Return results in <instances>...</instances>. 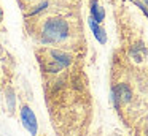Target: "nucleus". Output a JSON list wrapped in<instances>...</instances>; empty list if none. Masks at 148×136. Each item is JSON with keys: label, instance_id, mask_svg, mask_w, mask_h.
Listing matches in <instances>:
<instances>
[{"label": "nucleus", "instance_id": "obj_1", "mask_svg": "<svg viewBox=\"0 0 148 136\" xmlns=\"http://www.w3.org/2000/svg\"><path fill=\"white\" fill-rule=\"evenodd\" d=\"M38 41L46 46H56L72 37V24L64 16H48L38 25Z\"/></svg>", "mask_w": 148, "mask_h": 136}, {"label": "nucleus", "instance_id": "obj_2", "mask_svg": "<svg viewBox=\"0 0 148 136\" xmlns=\"http://www.w3.org/2000/svg\"><path fill=\"white\" fill-rule=\"evenodd\" d=\"M131 98H132V90L127 84H124V82L116 84L115 87L112 89V92H110V100H112L113 106H115L116 109H118L121 104L131 101Z\"/></svg>", "mask_w": 148, "mask_h": 136}, {"label": "nucleus", "instance_id": "obj_3", "mask_svg": "<svg viewBox=\"0 0 148 136\" xmlns=\"http://www.w3.org/2000/svg\"><path fill=\"white\" fill-rule=\"evenodd\" d=\"M19 112H21V122H23L24 128L32 136H35L37 131H38V122H37V117L34 114V111L29 106H21Z\"/></svg>", "mask_w": 148, "mask_h": 136}, {"label": "nucleus", "instance_id": "obj_4", "mask_svg": "<svg viewBox=\"0 0 148 136\" xmlns=\"http://www.w3.org/2000/svg\"><path fill=\"white\" fill-rule=\"evenodd\" d=\"M89 27H91V30H92L96 40L99 41L100 44H105L107 43V33H105V30L99 25V22H96L92 18H89Z\"/></svg>", "mask_w": 148, "mask_h": 136}, {"label": "nucleus", "instance_id": "obj_5", "mask_svg": "<svg viewBox=\"0 0 148 136\" xmlns=\"http://www.w3.org/2000/svg\"><path fill=\"white\" fill-rule=\"evenodd\" d=\"M91 18L94 19L96 22H103L105 19V11L100 8V5L97 3V0H91Z\"/></svg>", "mask_w": 148, "mask_h": 136}, {"label": "nucleus", "instance_id": "obj_6", "mask_svg": "<svg viewBox=\"0 0 148 136\" xmlns=\"http://www.w3.org/2000/svg\"><path fill=\"white\" fill-rule=\"evenodd\" d=\"M18 2L21 3V6H23V8H26V5H32V3H35L37 0H18Z\"/></svg>", "mask_w": 148, "mask_h": 136}, {"label": "nucleus", "instance_id": "obj_7", "mask_svg": "<svg viewBox=\"0 0 148 136\" xmlns=\"http://www.w3.org/2000/svg\"><path fill=\"white\" fill-rule=\"evenodd\" d=\"M2 19H3V13H2V8H0V22H2Z\"/></svg>", "mask_w": 148, "mask_h": 136}]
</instances>
